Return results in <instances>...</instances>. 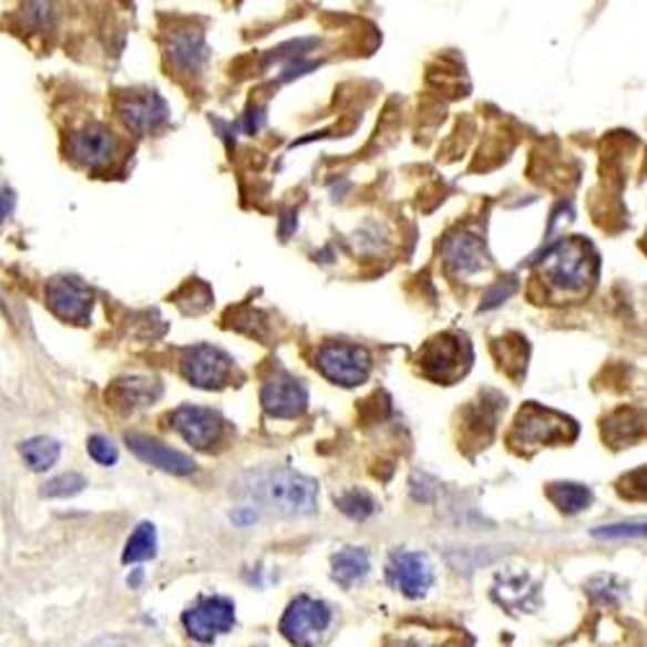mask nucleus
<instances>
[{
    "label": "nucleus",
    "instance_id": "obj_17",
    "mask_svg": "<svg viewBox=\"0 0 647 647\" xmlns=\"http://www.w3.org/2000/svg\"><path fill=\"white\" fill-rule=\"evenodd\" d=\"M158 397H161L158 383L153 379H141V376L114 381L112 389L106 391V399H110L112 407H117L120 412L143 410V407L156 402Z\"/></svg>",
    "mask_w": 647,
    "mask_h": 647
},
{
    "label": "nucleus",
    "instance_id": "obj_3",
    "mask_svg": "<svg viewBox=\"0 0 647 647\" xmlns=\"http://www.w3.org/2000/svg\"><path fill=\"white\" fill-rule=\"evenodd\" d=\"M332 624V608L311 596L292 598L280 619V631L292 647H316Z\"/></svg>",
    "mask_w": 647,
    "mask_h": 647
},
{
    "label": "nucleus",
    "instance_id": "obj_27",
    "mask_svg": "<svg viewBox=\"0 0 647 647\" xmlns=\"http://www.w3.org/2000/svg\"><path fill=\"white\" fill-rule=\"evenodd\" d=\"M89 453H91V459H94L96 464H102V466L117 464V459H120L117 445H114L110 438H104V435L89 438Z\"/></svg>",
    "mask_w": 647,
    "mask_h": 647
},
{
    "label": "nucleus",
    "instance_id": "obj_2",
    "mask_svg": "<svg viewBox=\"0 0 647 647\" xmlns=\"http://www.w3.org/2000/svg\"><path fill=\"white\" fill-rule=\"evenodd\" d=\"M596 254L583 238H562L542 257V277L559 292H583L596 280Z\"/></svg>",
    "mask_w": 647,
    "mask_h": 647
},
{
    "label": "nucleus",
    "instance_id": "obj_26",
    "mask_svg": "<svg viewBox=\"0 0 647 647\" xmlns=\"http://www.w3.org/2000/svg\"><path fill=\"white\" fill-rule=\"evenodd\" d=\"M596 538H647V521H629V523H612V526L593 528Z\"/></svg>",
    "mask_w": 647,
    "mask_h": 647
},
{
    "label": "nucleus",
    "instance_id": "obj_28",
    "mask_svg": "<svg viewBox=\"0 0 647 647\" xmlns=\"http://www.w3.org/2000/svg\"><path fill=\"white\" fill-rule=\"evenodd\" d=\"M515 290V283L511 280H505V283H497L495 288H492L487 296H484V304H482V311H490V308H495L503 304V300L511 296V292Z\"/></svg>",
    "mask_w": 647,
    "mask_h": 647
},
{
    "label": "nucleus",
    "instance_id": "obj_14",
    "mask_svg": "<svg viewBox=\"0 0 647 647\" xmlns=\"http://www.w3.org/2000/svg\"><path fill=\"white\" fill-rule=\"evenodd\" d=\"M469 350L464 340H456V337H438L422 352V368H425L428 376H433L438 381H451L466 368Z\"/></svg>",
    "mask_w": 647,
    "mask_h": 647
},
{
    "label": "nucleus",
    "instance_id": "obj_4",
    "mask_svg": "<svg viewBox=\"0 0 647 647\" xmlns=\"http://www.w3.org/2000/svg\"><path fill=\"white\" fill-rule=\"evenodd\" d=\"M182 624L192 639L210 645L220 635L234 629L236 606L234 600L226 596H199L195 604L182 614Z\"/></svg>",
    "mask_w": 647,
    "mask_h": 647
},
{
    "label": "nucleus",
    "instance_id": "obj_30",
    "mask_svg": "<svg viewBox=\"0 0 647 647\" xmlns=\"http://www.w3.org/2000/svg\"><path fill=\"white\" fill-rule=\"evenodd\" d=\"M89 647H137V645L130 643V639H125V637H102Z\"/></svg>",
    "mask_w": 647,
    "mask_h": 647
},
{
    "label": "nucleus",
    "instance_id": "obj_18",
    "mask_svg": "<svg viewBox=\"0 0 647 647\" xmlns=\"http://www.w3.org/2000/svg\"><path fill=\"white\" fill-rule=\"evenodd\" d=\"M168 60L176 71L197 73L207 60V44L195 29H182L168 37Z\"/></svg>",
    "mask_w": 647,
    "mask_h": 647
},
{
    "label": "nucleus",
    "instance_id": "obj_25",
    "mask_svg": "<svg viewBox=\"0 0 647 647\" xmlns=\"http://www.w3.org/2000/svg\"><path fill=\"white\" fill-rule=\"evenodd\" d=\"M86 487V476L81 474H60L55 480H50L48 484L42 487V497H73L79 495V492Z\"/></svg>",
    "mask_w": 647,
    "mask_h": 647
},
{
    "label": "nucleus",
    "instance_id": "obj_11",
    "mask_svg": "<svg viewBox=\"0 0 647 647\" xmlns=\"http://www.w3.org/2000/svg\"><path fill=\"white\" fill-rule=\"evenodd\" d=\"M120 143L114 133L102 122H89L71 135V153L75 161H81L89 168L110 166L117 156Z\"/></svg>",
    "mask_w": 647,
    "mask_h": 647
},
{
    "label": "nucleus",
    "instance_id": "obj_6",
    "mask_svg": "<svg viewBox=\"0 0 647 647\" xmlns=\"http://www.w3.org/2000/svg\"><path fill=\"white\" fill-rule=\"evenodd\" d=\"M575 435V425L562 414L542 407H526L515 420L511 441L518 449H538V445H550L559 441H569Z\"/></svg>",
    "mask_w": 647,
    "mask_h": 647
},
{
    "label": "nucleus",
    "instance_id": "obj_33",
    "mask_svg": "<svg viewBox=\"0 0 647 647\" xmlns=\"http://www.w3.org/2000/svg\"><path fill=\"white\" fill-rule=\"evenodd\" d=\"M141 577H143V573H141V569H137V573H135L133 577H130L127 583H130V585H137V583H141Z\"/></svg>",
    "mask_w": 647,
    "mask_h": 647
},
{
    "label": "nucleus",
    "instance_id": "obj_5",
    "mask_svg": "<svg viewBox=\"0 0 647 647\" xmlns=\"http://www.w3.org/2000/svg\"><path fill=\"white\" fill-rule=\"evenodd\" d=\"M316 366L332 383L360 387L371 376V356L366 348L348 342H327L316 352Z\"/></svg>",
    "mask_w": 647,
    "mask_h": 647
},
{
    "label": "nucleus",
    "instance_id": "obj_7",
    "mask_svg": "<svg viewBox=\"0 0 647 647\" xmlns=\"http://www.w3.org/2000/svg\"><path fill=\"white\" fill-rule=\"evenodd\" d=\"M50 311L60 316L63 321L86 324L94 306V292L79 277H52L44 290Z\"/></svg>",
    "mask_w": 647,
    "mask_h": 647
},
{
    "label": "nucleus",
    "instance_id": "obj_20",
    "mask_svg": "<svg viewBox=\"0 0 647 647\" xmlns=\"http://www.w3.org/2000/svg\"><path fill=\"white\" fill-rule=\"evenodd\" d=\"M21 456H24L27 466L32 469V472H48V469L55 466V461L60 459V443L52 441L48 435L29 438V441L21 443Z\"/></svg>",
    "mask_w": 647,
    "mask_h": 647
},
{
    "label": "nucleus",
    "instance_id": "obj_12",
    "mask_svg": "<svg viewBox=\"0 0 647 647\" xmlns=\"http://www.w3.org/2000/svg\"><path fill=\"white\" fill-rule=\"evenodd\" d=\"M389 583L407 598H422L433 585V567L420 552H394L387 565Z\"/></svg>",
    "mask_w": 647,
    "mask_h": 647
},
{
    "label": "nucleus",
    "instance_id": "obj_10",
    "mask_svg": "<svg viewBox=\"0 0 647 647\" xmlns=\"http://www.w3.org/2000/svg\"><path fill=\"white\" fill-rule=\"evenodd\" d=\"M261 407L273 418H300L308 407V389L304 381H298L296 376L277 371L269 376L265 387H261Z\"/></svg>",
    "mask_w": 647,
    "mask_h": 647
},
{
    "label": "nucleus",
    "instance_id": "obj_9",
    "mask_svg": "<svg viewBox=\"0 0 647 647\" xmlns=\"http://www.w3.org/2000/svg\"><path fill=\"white\" fill-rule=\"evenodd\" d=\"M172 425L189 445H195L199 451L213 449L220 443L226 422L220 420L218 412L207 410V407L184 404L172 414Z\"/></svg>",
    "mask_w": 647,
    "mask_h": 647
},
{
    "label": "nucleus",
    "instance_id": "obj_16",
    "mask_svg": "<svg viewBox=\"0 0 647 647\" xmlns=\"http://www.w3.org/2000/svg\"><path fill=\"white\" fill-rule=\"evenodd\" d=\"M443 254H445V261H449V267L459 275L480 273V269L487 265V251H484L482 238L469 234V230L451 236L443 246Z\"/></svg>",
    "mask_w": 647,
    "mask_h": 647
},
{
    "label": "nucleus",
    "instance_id": "obj_8",
    "mask_svg": "<svg viewBox=\"0 0 647 647\" xmlns=\"http://www.w3.org/2000/svg\"><path fill=\"white\" fill-rule=\"evenodd\" d=\"M230 358L213 345H197L182 356V376L197 389H220L230 376Z\"/></svg>",
    "mask_w": 647,
    "mask_h": 647
},
{
    "label": "nucleus",
    "instance_id": "obj_31",
    "mask_svg": "<svg viewBox=\"0 0 647 647\" xmlns=\"http://www.w3.org/2000/svg\"><path fill=\"white\" fill-rule=\"evenodd\" d=\"M234 521L238 526H249V523L257 521V511H254V507H238L234 513Z\"/></svg>",
    "mask_w": 647,
    "mask_h": 647
},
{
    "label": "nucleus",
    "instance_id": "obj_34",
    "mask_svg": "<svg viewBox=\"0 0 647 647\" xmlns=\"http://www.w3.org/2000/svg\"><path fill=\"white\" fill-rule=\"evenodd\" d=\"M402 647H420V645H402Z\"/></svg>",
    "mask_w": 647,
    "mask_h": 647
},
{
    "label": "nucleus",
    "instance_id": "obj_15",
    "mask_svg": "<svg viewBox=\"0 0 647 647\" xmlns=\"http://www.w3.org/2000/svg\"><path fill=\"white\" fill-rule=\"evenodd\" d=\"M127 445L137 459H143L145 464L161 469V472L184 476V474L195 472V466H197L195 461L187 456V453L168 449L166 443L156 441V438L133 433V435H127Z\"/></svg>",
    "mask_w": 647,
    "mask_h": 647
},
{
    "label": "nucleus",
    "instance_id": "obj_21",
    "mask_svg": "<svg viewBox=\"0 0 647 647\" xmlns=\"http://www.w3.org/2000/svg\"><path fill=\"white\" fill-rule=\"evenodd\" d=\"M156 550H158L156 526H153V523H141V526H137L127 538L125 552H122V562L130 565V562L153 559L156 557Z\"/></svg>",
    "mask_w": 647,
    "mask_h": 647
},
{
    "label": "nucleus",
    "instance_id": "obj_1",
    "mask_svg": "<svg viewBox=\"0 0 647 647\" xmlns=\"http://www.w3.org/2000/svg\"><path fill=\"white\" fill-rule=\"evenodd\" d=\"M234 495L280 518L311 515L319 503L316 482L288 466L249 469L234 482Z\"/></svg>",
    "mask_w": 647,
    "mask_h": 647
},
{
    "label": "nucleus",
    "instance_id": "obj_19",
    "mask_svg": "<svg viewBox=\"0 0 647 647\" xmlns=\"http://www.w3.org/2000/svg\"><path fill=\"white\" fill-rule=\"evenodd\" d=\"M368 569H371V559H368L363 550H356V546H348V550L337 552L332 557V577L342 588H352V585L363 581Z\"/></svg>",
    "mask_w": 647,
    "mask_h": 647
},
{
    "label": "nucleus",
    "instance_id": "obj_24",
    "mask_svg": "<svg viewBox=\"0 0 647 647\" xmlns=\"http://www.w3.org/2000/svg\"><path fill=\"white\" fill-rule=\"evenodd\" d=\"M337 507H340V511L348 515V518L366 521L376 513V500L368 495L366 490H348V492H342L340 497H337Z\"/></svg>",
    "mask_w": 647,
    "mask_h": 647
},
{
    "label": "nucleus",
    "instance_id": "obj_13",
    "mask_svg": "<svg viewBox=\"0 0 647 647\" xmlns=\"http://www.w3.org/2000/svg\"><path fill=\"white\" fill-rule=\"evenodd\" d=\"M120 117L135 133H153L166 125L168 106L156 91H130L120 99Z\"/></svg>",
    "mask_w": 647,
    "mask_h": 647
},
{
    "label": "nucleus",
    "instance_id": "obj_23",
    "mask_svg": "<svg viewBox=\"0 0 647 647\" xmlns=\"http://www.w3.org/2000/svg\"><path fill=\"white\" fill-rule=\"evenodd\" d=\"M608 441L614 443H635L637 438L647 435V418H639L637 412H619L608 420L606 425Z\"/></svg>",
    "mask_w": 647,
    "mask_h": 647
},
{
    "label": "nucleus",
    "instance_id": "obj_29",
    "mask_svg": "<svg viewBox=\"0 0 647 647\" xmlns=\"http://www.w3.org/2000/svg\"><path fill=\"white\" fill-rule=\"evenodd\" d=\"M624 492H629L631 497H647V469H639V472L629 474L624 480Z\"/></svg>",
    "mask_w": 647,
    "mask_h": 647
},
{
    "label": "nucleus",
    "instance_id": "obj_22",
    "mask_svg": "<svg viewBox=\"0 0 647 647\" xmlns=\"http://www.w3.org/2000/svg\"><path fill=\"white\" fill-rule=\"evenodd\" d=\"M550 497L552 503L559 507L562 513L567 515H575L585 511V507L590 505V490L583 487V484H573V482H557L550 487Z\"/></svg>",
    "mask_w": 647,
    "mask_h": 647
},
{
    "label": "nucleus",
    "instance_id": "obj_32",
    "mask_svg": "<svg viewBox=\"0 0 647 647\" xmlns=\"http://www.w3.org/2000/svg\"><path fill=\"white\" fill-rule=\"evenodd\" d=\"M11 207H13V197H11V192L6 189V187H0V220H3L6 215L11 213Z\"/></svg>",
    "mask_w": 647,
    "mask_h": 647
}]
</instances>
